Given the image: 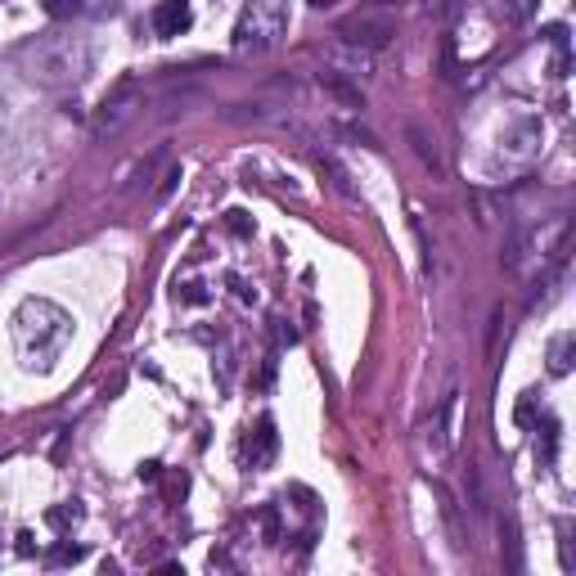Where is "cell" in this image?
<instances>
[{
    "mask_svg": "<svg viewBox=\"0 0 576 576\" xmlns=\"http://www.w3.org/2000/svg\"><path fill=\"white\" fill-rule=\"evenodd\" d=\"M9 333H14V351H18V360H23V369L45 374V369H54V360L68 351L72 315L63 311V306L45 302V297H27L14 311V320H9Z\"/></svg>",
    "mask_w": 576,
    "mask_h": 576,
    "instance_id": "6da1fadb",
    "label": "cell"
},
{
    "mask_svg": "<svg viewBox=\"0 0 576 576\" xmlns=\"http://www.w3.org/2000/svg\"><path fill=\"white\" fill-rule=\"evenodd\" d=\"M288 32V0H252L234 23V50H266Z\"/></svg>",
    "mask_w": 576,
    "mask_h": 576,
    "instance_id": "7a4b0ae2",
    "label": "cell"
},
{
    "mask_svg": "<svg viewBox=\"0 0 576 576\" xmlns=\"http://www.w3.org/2000/svg\"><path fill=\"white\" fill-rule=\"evenodd\" d=\"M275 446H279L275 419H270V414H261L257 428L243 437V464H248V468H266L270 459H275Z\"/></svg>",
    "mask_w": 576,
    "mask_h": 576,
    "instance_id": "3957f363",
    "label": "cell"
},
{
    "mask_svg": "<svg viewBox=\"0 0 576 576\" xmlns=\"http://www.w3.org/2000/svg\"><path fill=\"white\" fill-rule=\"evenodd\" d=\"M189 27H194V9H189V0H162V5L153 9V32H158L162 41L189 32Z\"/></svg>",
    "mask_w": 576,
    "mask_h": 576,
    "instance_id": "277c9868",
    "label": "cell"
},
{
    "mask_svg": "<svg viewBox=\"0 0 576 576\" xmlns=\"http://www.w3.org/2000/svg\"><path fill=\"white\" fill-rule=\"evenodd\" d=\"M572 329H563V333H554V338H549V374L554 378H563L567 369H572Z\"/></svg>",
    "mask_w": 576,
    "mask_h": 576,
    "instance_id": "5b68a950",
    "label": "cell"
},
{
    "mask_svg": "<svg viewBox=\"0 0 576 576\" xmlns=\"http://www.w3.org/2000/svg\"><path fill=\"white\" fill-rule=\"evenodd\" d=\"M342 36H351V41H369V45H383L387 36H392V23H351V27H342Z\"/></svg>",
    "mask_w": 576,
    "mask_h": 576,
    "instance_id": "8992f818",
    "label": "cell"
},
{
    "mask_svg": "<svg viewBox=\"0 0 576 576\" xmlns=\"http://www.w3.org/2000/svg\"><path fill=\"white\" fill-rule=\"evenodd\" d=\"M531 428L540 432V437H536V455H540V464H554V450H558V423H554V419H545V428H540V423H531Z\"/></svg>",
    "mask_w": 576,
    "mask_h": 576,
    "instance_id": "52a82bcc",
    "label": "cell"
},
{
    "mask_svg": "<svg viewBox=\"0 0 576 576\" xmlns=\"http://www.w3.org/2000/svg\"><path fill=\"white\" fill-rule=\"evenodd\" d=\"M320 86H329L333 95H342V99H347V104H356V108L365 104V99H360V90H356V86H347V81H342L338 72H320Z\"/></svg>",
    "mask_w": 576,
    "mask_h": 576,
    "instance_id": "ba28073f",
    "label": "cell"
},
{
    "mask_svg": "<svg viewBox=\"0 0 576 576\" xmlns=\"http://www.w3.org/2000/svg\"><path fill=\"white\" fill-rule=\"evenodd\" d=\"M558 563H563V572H572V567H576V554H572V527H567V522H558Z\"/></svg>",
    "mask_w": 576,
    "mask_h": 576,
    "instance_id": "9c48e42d",
    "label": "cell"
},
{
    "mask_svg": "<svg viewBox=\"0 0 576 576\" xmlns=\"http://www.w3.org/2000/svg\"><path fill=\"white\" fill-rule=\"evenodd\" d=\"M45 14H50V18H72V14H81V0H45Z\"/></svg>",
    "mask_w": 576,
    "mask_h": 576,
    "instance_id": "30bf717a",
    "label": "cell"
},
{
    "mask_svg": "<svg viewBox=\"0 0 576 576\" xmlns=\"http://www.w3.org/2000/svg\"><path fill=\"white\" fill-rule=\"evenodd\" d=\"M225 225H230L234 234H243V239H248V234H252V221H248V212H239V207H234V212H225Z\"/></svg>",
    "mask_w": 576,
    "mask_h": 576,
    "instance_id": "8fae6325",
    "label": "cell"
},
{
    "mask_svg": "<svg viewBox=\"0 0 576 576\" xmlns=\"http://www.w3.org/2000/svg\"><path fill=\"white\" fill-rule=\"evenodd\" d=\"M176 297H180V302H207V288L203 284H180Z\"/></svg>",
    "mask_w": 576,
    "mask_h": 576,
    "instance_id": "7c38bea8",
    "label": "cell"
},
{
    "mask_svg": "<svg viewBox=\"0 0 576 576\" xmlns=\"http://www.w3.org/2000/svg\"><path fill=\"white\" fill-rule=\"evenodd\" d=\"M77 518H81L77 504H72V509H50V522H54V527H68V522H77Z\"/></svg>",
    "mask_w": 576,
    "mask_h": 576,
    "instance_id": "4fadbf2b",
    "label": "cell"
},
{
    "mask_svg": "<svg viewBox=\"0 0 576 576\" xmlns=\"http://www.w3.org/2000/svg\"><path fill=\"white\" fill-rule=\"evenodd\" d=\"M77 558H81L77 545H59V549H54V563H77Z\"/></svg>",
    "mask_w": 576,
    "mask_h": 576,
    "instance_id": "5bb4252c",
    "label": "cell"
},
{
    "mask_svg": "<svg viewBox=\"0 0 576 576\" xmlns=\"http://www.w3.org/2000/svg\"><path fill=\"white\" fill-rule=\"evenodd\" d=\"M158 473H162V464H153V459L140 468V477H144V482H158Z\"/></svg>",
    "mask_w": 576,
    "mask_h": 576,
    "instance_id": "9a60e30c",
    "label": "cell"
},
{
    "mask_svg": "<svg viewBox=\"0 0 576 576\" xmlns=\"http://www.w3.org/2000/svg\"><path fill=\"white\" fill-rule=\"evenodd\" d=\"M306 5H315V9H329V5H338V0H306Z\"/></svg>",
    "mask_w": 576,
    "mask_h": 576,
    "instance_id": "2e32d148",
    "label": "cell"
}]
</instances>
